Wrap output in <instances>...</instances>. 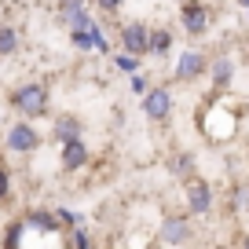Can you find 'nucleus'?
<instances>
[{
    "label": "nucleus",
    "instance_id": "4be33fe9",
    "mask_svg": "<svg viewBox=\"0 0 249 249\" xmlns=\"http://www.w3.org/2000/svg\"><path fill=\"white\" fill-rule=\"evenodd\" d=\"M8 195H11V176L8 169H0V202H8Z\"/></svg>",
    "mask_w": 249,
    "mask_h": 249
},
{
    "label": "nucleus",
    "instance_id": "9b49d317",
    "mask_svg": "<svg viewBox=\"0 0 249 249\" xmlns=\"http://www.w3.org/2000/svg\"><path fill=\"white\" fill-rule=\"evenodd\" d=\"M88 165V147L81 140H70V143H62V169L66 172H77Z\"/></svg>",
    "mask_w": 249,
    "mask_h": 249
},
{
    "label": "nucleus",
    "instance_id": "a211bd4d",
    "mask_svg": "<svg viewBox=\"0 0 249 249\" xmlns=\"http://www.w3.org/2000/svg\"><path fill=\"white\" fill-rule=\"evenodd\" d=\"M22 231H26V224H22V220L8 224V234H4V249H18V246H22Z\"/></svg>",
    "mask_w": 249,
    "mask_h": 249
},
{
    "label": "nucleus",
    "instance_id": "c85d7f7f",
    "mask_svg": "<svg viewBox=\"0 0 249 249\" xmlns=\"http://www.w3.org/2000/svg\"><path fill=\"white\" fill-rule=\"evenodd\" d=\"M246 66H249V62H246Z\"/></svg>",
    "mask_w": 249,
    "mask_h": 249
},
{
    "label": "nucleus",
    "instance_id": "393cba45",
    "mask_svg": "<svg viewBox=\"0 0 249 249\" xmlns=\"http://www.w3.org/2000/svg\"><path fill=\"white\" fill-rule=\"evenodd\" d=\"M95 52H103V55L110 52V40L103 37V30H95Z\"/></svg>",
    "mask_w": 249,
    "mask_h": 249
},
{
    "label": "nucleus",
    "instance_id": "aec40b11",
    "mask_svg": "<svg viewBox=\"0 0 249 249\" xmlns=\"http://www.w3.org/2000/svg\"><path fill=\"white\" fill-rule=\"evenodd\" d=\"M70 249H92V238H88L85 227H73V234H70Z\"/></svg>",
    "mask_w": 249,
    "mask_h": 249
},
{
    "label": "nucleus",
    "instance_id": "b1692460",
    "mask_svg": "<svg viewBox=\"0 0 249 249\" xmlns=\"http://www.w3.org/2000/svg\"><path fill=\"white\" fill-rule=\"evenodd\" d=\"M121 4H124V0H95V8H99V11H107V15L121 11Z\"/></svg>",
    "mask_w": 249,
    "mask_h": 249
},
{
    "label": "nucleus",
    "instance_id": "20e7f679",
    "mask_svg": "<svg viewBox=\"0 0 249 249\" xmlns=\"http://www.w3.org/2000/svg\"><path fill=\"white\" fill-rule=\"evenodd\" d=\"M183 195H187V209L195 213V216H205V213H213V187L205 183L202 176L183 179Z\"/></svg>",
    "mask_w": 249,
    "mask_h": 249
},
{
    "label": "nucleus",
    "instance_id": "5701e85b",
    "mask_svg": "<svg viewBox=\"0 0 249 249\" xmlns=\"http://www.w3.org/2000/svg\"><path fill=\"white\" fill-rule=\"evenodd\" d=\"M128 88H132L136 95H143V92H147L150 85H147V77H140V73H132V77H128Z\"/></svg>",
    "mask_w": 249,
    "mask_h": 249
},
{
    "label": "nucleus",
    "instance_id": "ddd939ff",
    "mask_svg": "<svg viewBox=\"0 0 249 249\" xmlns=\"http://www.w3.org/2000/svg\"><path fill=\"white\" fill-rule=\"evenodd\" d=\"M172 44H176L172 30L158 26V30H150V40H147V55H154V59H165V55L172 52Z\"/></svg>",
    "mask_w": 249,
    "mask_h": 249
},
{
    "label": "nucleus",
    "instance_id": "dca6fc26",
    "mask_svg": "<svg viewBox=\"0 0 249 249\" xmlns=\"http://www.w3.org/2000/svg\"><path fill=\"white\" fill-rule=\"evenodd\" d=\"M95 30L99 26H88V30H70V40L77 52H95Z\"/></svg>",
    "mask_w": 249,
    "mask_h": 249
},
{
    "label": "nucleus",
    "instance_id": "9d476101",
    "mask_svg": "<svg viewBox=\"0 0 249 249\" xmlns=\"http://www.w3.org/2000/svg\"><path fill=\"white\" fill-rule=\"evenodd\" d=\"M22 224L33 227V231H40V234H52V231H59V227H62L59 216H55L52 209H30V213L22 216Z\"/></svg>",
    "mask_w": 249,
    "mask_h": 249
},
{
    "label": "nucleus",
    "instance_id": "423d86ee",
    "mask_svg": "<svg viewBox=\"0 0 249 249\" xmlns=\"http://www.w3.org/2000/svg\"><path fill=\"white\" fill-rule=\"evenodd\" d=\"M205 70H209V59H205L198 48H187V52H179V59H176V81H179V85H191V81L202 77Z\"/></svg>",
    "mask_w": 249,
    "mask_h": 249
},
{
    "label": "nucleus",
    "instance_id": "f8f14e48",
    "mask_svg": "<svg viewBox=\"0 0 249 249\" xmlns=\"http://www.w3.org/2000/svg\"><path fill=\"white\" fill-rule=\"evenodd\" d=\"M209 77H213V85H216V88H231V81H234V59H231V55H216V59L209 62Z\"/></svg>",
    "mask_w": 249,
    "mask_h": 249
},
{
    "label": "nucleus",
    "instance_id": "f3484780",
    "mask_svg": "<svg viewBox=\"0 0 249 249\" xmlns=\"http://www.w3.org/2000/svg\"><path fill=\"white\" fill-rule=\"evenodd\" d=\"M59 4V22L70 26V18L77 15V11H85V0H55Z\"/></svg>",
    "mask_w": 249,
    "mask_h": 249
},
{
    "label": "nucleus",
    "instance_id": "2eb2a0df",
    "mask_svg": "<svg viewBox=\"0 0 249 249\" xmlns=\"http://www.w3.org/2000/svg\"><path fill=\"white\" fill-rule=\"evenodd\" d=\"M18 44H22V37H18L15 26H0V59L15 55V52H18Z\"/></svg>",
    "mask_w": 249,
    "mask_h": 249
},
{
    "label": "nucleus",
    "instance_id": "bb28decb",
    "mask_svg": "<svg viewBox=\"0 0 249 249\" xmlns=\"http://www.w3.org/2000/svg\"><path fill=\"white\" fill-rule=\"evenodd\" d=\"M246 249H249V238H246Z\"/></svg>",
    "mask_w": 249,
    "mask_h": 249
},
{
    "label": "nucleus",
    "instance_id": "7ed1b4c3",
    "mask_svg": "<svg viewBox=\"0 0 249 249\" xmlns=\"http://www.w3.org/2000/svg\"><path fill=\"white\" fill-rule=\"evenodd\" d=\"M179 26H183L191 37H205L209 26H213L209 8H205L202 0H183V4H179Z\"/></svg>",
    "mask_w": 249,
    "mask_h": 249
},
{
    "label": "nucleus",
    "instance_id": "6e6552de",
    "mask_svg": "<svg viewBox=\"0 0 249 249\" xmlns=\"http://www.w3.org/2000/svg\"><path fill=\"white\" fill-rule=\"evenodd\" d=\"M52 136H55V143L81 140V136H85V121H81L77 114H55V121H52Z\"/></svg>",
    "mask_w": 249,
    "mask_h": 249
},
{
    "label": "nucleus",
    "instance_id": "f03ea898",
    "mask_svg": "<svg viewBox=\"0 0 249 249\" xmlns=\"http://www.w3.org/2000/svg\"><path fill=\"white\" fill-rule=\"evenodd\" d=\"M4 147H8L11 154H33V150L40 147V132L22 117V121H15V124L8 128V136H4Z\"/></svg>",
    "mask_w": 249,
    "mask_h": 249
},
{
    "label": "nucleus",
    "instance_id": "4468645a",
    "mask_svg": "<svg viewBox=\"0 0 249 249\" xmlns=\"http://www.w3.org/2000/svg\"><path fill=\"white\" fill-rule=\"evenodd\" d=\"M195 165H198L195 150H179V154L169 161V172H172L176 179H191V176H195Z\"/></svg>",
    "mask_w": 249,
    "mask_h": 249
},
{
    "label": "nucleus",
    "instance_id": "6ab92c4d",
    "mask_svg": "<svg viewBox=\"0 0 249 249\" xmlns=\"http://www.w3.org/2000/svg\"><path fill=\"white\" fill-rule=\"evenodd\" d=\"M114 62H117V70H121V73H140V55H128V52H121Z\"/></svg>",
    "mask_w": 249,
    "mask_h": 249
},
{
    "label": "nucleus",
    "instance_id": "412c9836",
    "mask_svg": "<svg viewBox=\"0 0 249 249\" xmlns=\"http://www.w3.org/2000/svg\"><path fill=\"white\" fill-rule=\"evenodd\" d=\"M234 209L249 213V187H238V191H234Z\"/></svg>",
    "mask_w": 249,
    "mask_h": 249
},
{
    "label": "nucleus",
    "instance_id": "a878e982",
    "mask_svg": "<svg viewBox=\"0 0 249 249\" xmlns=\"http://www.w3.org/2000/svg\"><path fill=\"white\" fill-rule=\"evenodd\" d=\"M242 4H246V8H249V0H242Z\"/></svg>",
    "mask_w": 249,
    "mask_h": 249
},
{
    "label": "nucleus",
    "instance_id": "0eeeda50",
    "mask_svg": "<svg viewBox=\"0 0 249 249\" xmlns=\"http://www.w3.org/2000/svg\"><path fill=\"white\" fill-rule=\"evenodd\" d=\"M147 40H150V26L147 22H124L121 26V52L128 55H147Z\"/></svg>",
    "mask_w": 249,
    "mask_h": 249
},
{
    "label": "nucleus",
    "instance_id": "cd10ccee",
    "mask_svg": "<svg viewBox=\"0 0 249 249\" xmlns=\"http://www.w3.org/2000/svg\"><path fill=\"white\" fill-rule=\"evenodd\" d=\"M0 4H4V0H0Z\"/></svg>",
    "mask_w": 249,
    "mask_h": 249
},
{
    "label": "nucleus",
    "instance_id": "f257e3e1",
    "mask_svg": "<svg viewBox=\"0 0 249 249\" xmlns=\"http://www.w3.org/2000/svg\"><path fill=\"white\" fill-rule=\"evenodd\" d=\"M11 110H15L18 117H26V121L44 117L48 110H52V92H48L40 81H26V85H18L15 92H11Z\"/></svg>",
    "mask_w": 249,
    "mask_h": 249
},
{
    "label": "nucleus",
    "instance_id": "1a4fd4ad",
    "mask_svg": "<svg viewBox=\"0 0 249 249\" xmlns=\"http://www.w3.org/2000/svg\"><path fill=\"white\" fill-rule=\"evenodd\" d=\"M191 220L187 216H165V224H161V242L165 246H187L191 242Z\"/></svg>",
    "mask_w": 249,
    "mask_h": 249
},
{
    "label": "nucleus",
    "instance_id": "39448f33",
    "mask_svg": "<svg viewBox=\"0 0 249 249\" xmlns=\"http://www.w3.org/2000/svg\"><path fill=\"white\" fill-rule=\"evenodd\" d=\"M169 114H172V92L165 85L147 88L143 92V117L147 121H169Z\"/></svg>",
    "mask_w": 249,
    "mask_h": 249
}]
</instances>
